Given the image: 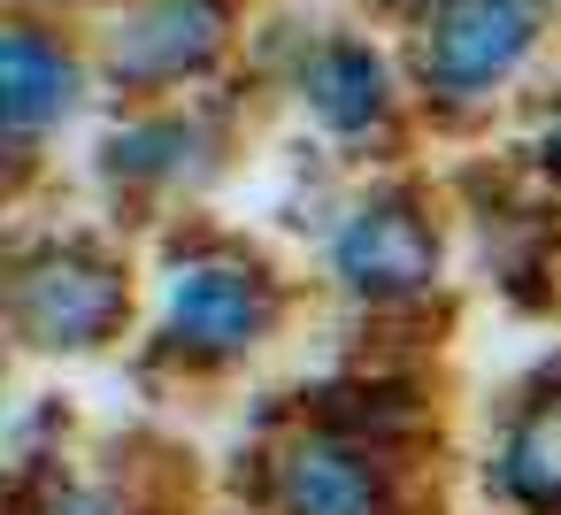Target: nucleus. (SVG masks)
<instances>
[{"instance_id": "nucleus-12", "label": "nucleus", "mask_w": 561, "mask_h": 515, "mask_svg": "<svg viewBox=\"0 0 561 515\" xmlns=\"http://www.w3.org/2000/svg\"><path fill=\"white\" fill-rule=\"evenodd\" d=\"M546 154H553V162H561V131H553V139H546Z\"/></svg>"}, {"instance_id": "nucleus-11", "label": "nucleus", "mask_w": 561, "mask_h": 515, "mask_svg": "<svg viewBox=\"0 0 561 515\" xmlns=\"http://www.w3.org/2000/svg\"><path fill=\"white\" fill-rule=\"evenodd\" d=\"M47 515H116V507H108V500H93V492H62Z\"/></svg>"}, {"instance_id": "nucleus-6", "label": "nucleus", "mask_w": 561, "mask_h": 515, "mask_svg": "<svg viewBox=\"0 0 561 515\" xmlns=\"http://www.w3.org/2000/svg\"><path fill=\"white\" fill-rule=\"evenodd\" d=\"M293 515H385V484L354 438H308L285 454Z\"/></svg>"}, {"instance_id": "nucleus-4", "label": "nucleus", "mask_w": 561, "mask_h": 515, "mask_svg": "<svg viewBox=\"0 0 561 515\" xmlns=\"http://www.w3.org/2000/svg\"><path fill=\"white\" fill-rule=\"evenodd\" d=\"M431 270H438V239H431V224L408 201H377V208H362L339 231V277L354 293H377V300L423 293Z\"/></svg>"}, {"instance_id": "nucleus-9", "label": "nucleus", "mask_w": 561, "mask_h": 515, "mask_svg": "<svg viewBox=\"0 0 561 515\" xmlns=\"http://www.w3.org/2000/svg\"><path fill=\"white\" fill-rule=\"evenodd\" d=\"M500 477H507V492H523V500H538V507L561 500V400H538V408L515 423Z\"/></svg>"}, {"instance_id": "nucleus-7", "label": "nucleus", "mask_w": 561, "mask_h": 515, "mask_svg": "<svg viewBox=\"0 0 561 515\" xmlns=\"http://www.w3.org/2000/svg\"><path fill=\"white\" fill-rule=\"evenodd\" d=\"M0 93H9V124L16 131L62 116L70 108V62H62V47H47L39 32H9V39H0Z\"/></svg>"}, {"instance_id": "nucleus-8", "label": "nucleus", "mask_w": 561, "mask_h": 515, "mask_svg": "<svg viewBox=\"0 0 561 515\" xmlns=\"http://www.w3.org/2000/svg\"><path fill=\"white\" fill-rule=\"evenodd\" d=\"M308 108H316L331 131L377 124V108H385V70H377V55H369V47H323V55L308 62Z\"/></svg>"}, {"instance_id": "nucleus-10", "label": "nucleus", "mask_w": 561, "mask_h": 515, "mask_svg": "<svg viewBox=\"0 0 561 515\" xmlns=\"http://www.w3.org/2000/svg\"><path fill=\"white\" fill-rule=\"evenodd\" d=\"M170 147H185V131H178V124H162V131H131V139H116L108 154H116V162H131V170H162V162H170Z\"/></svg>"}, {"instance_id": "nucleus-3", "label": "nucleus", "mask_w": 561, "mask_h": 515, "mask_svg": "<svg viewBox=\"0 0 561 515\" xmlns=\"http://www.w3.org/2000/svg\"><path fill=\"white\" fill-rule=\"evenodd\" d=\"M277 323V293L247 262H185L170 277V339L193 354H247Z\"/></svg>"}, {"instance_id": "nucleus-2", "label": "nucleus", "mask_w": 561, "mask_h": 515, "mask_svg": "<svg viewBox=\"0 0 561 515\" xmlns=\"http://www.w3.org/2000/svg\"><path fill=\"white\" fill-rule=\"evenodd\" d=\"M124 323V277L85 254H39L16 277V331L32 346H101Z\"/></svg>"}, {"instance_id": "nucleus-5", "label": "nucleus", "mask_w": 561, "mask_h": 515, "mask_svg": "<svg viewBox=\"0 0 561 515\" xmlns=\"http://www.w3.org/2000/svg\"><path fill=\"white\" fill-rule=\"evenodd\" d=\"M216 39H224L216 0H154L147 16H131L116 32V70L124 78H185L216 55Z\"/></svg>"}, {"instance_id": "nucleus-1", "label": "nucleus", "mask_w": 561, "mask_h": 515, "mask_svg": "<svg viewBox=\"0 0 561 515\" xmlns=\"http://www.w3.org/2000/svg\"><path fill=\"white\" fill-rule=\"evenodd\" d=\"M538 32L546 0H438V16L423 24V78L438 93H484L530 55Z\"/></svg>"}]
</instances>
